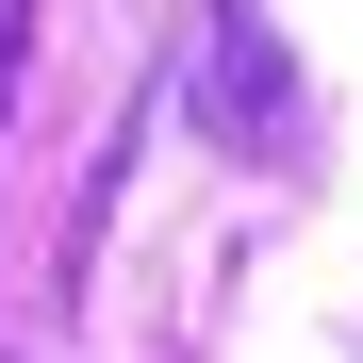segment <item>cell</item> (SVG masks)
Returning a JSON list of instances; mask_svg holds the SVG:
<instances>
[{"mask_svg": "<svg viewBox=\"0 0 363 363\" xmlns=\"http://www.w3.org/2000/svg\"><path fill=\"white\" fill-rule=\"evenodd\" d=\"M199 116H215V149H248V165H297V149H314V99H297L264 0H199Z\"/></svg>", "mask_w": 363, "mask_h": 363, "instance_id": "cell-1", "label": "cell"}, {"mask_svg": "<svg viewBox=\"0 0 363 363\" xmlns=\"http://www.w3.org/2000/svg\"><path fill=\"white\" fill-rule=\"evenodd\" d=\"M17 50H33V0H0V99H17Z\"/></svg>", "mask_w": 363, "mask_h": 363, "instance_id": "cell-2", "label": "cell"}]
</instances>
